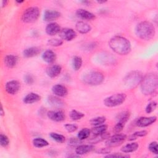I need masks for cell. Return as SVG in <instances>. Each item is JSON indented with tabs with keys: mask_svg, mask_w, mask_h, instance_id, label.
Returning <instances> with one entry per match:
<instances>
[{
	"mask_svg": "<svg viewBox=\"0 0 158 158\" xmlns=\"http://www.w3.org/2000/svg\"><path fill=\"white\" fill-rule=\"evenodd\" d=\"M109 45L115 52L120 55H126L131 51L130 42L121 36L112 37L109 42Z\"/></svg>",
	"mask_w": 158,
	"mask_h": 158,
	"instance_id": "1",
	"label": "cell"
},
{
	"mask_svg": "<svg viewBox=\"0 0 158 158\" xmlns=\"http://www.w3.org/2000/svg\"><path fill=\"white\" fill-rule=\"evenodd\" d=\"M157 75L154 73L146 75L141 81V90L144 94H152L157 88Z\"/></svg>",
	"mask_w": 158,
	"mask_h": 158,
	"instance_id": "2",
	"label": "cell"
},
{
	"mask_svg": "<svg viewBox=\"0 0 158 158\" xmlns=\"http://www.w3.org/2000/svg\"><path fill=\"white\" fill-rule=\"evenodd\" d=\"M136 33L137 36L140 38L149 40L154 37L156 31L154 25L151 22L143 21L137 25Z\"/></svg>",
	"mask_w": 158,
	"mask_h": 158,
	"instance_id": "3",
	"label": "cell"
},
{
	"mask_svg": "<svg viewBox=\"0 0 158 158\" xmlns=\"http://www.w3.org/2000/svg\"><path fill=\"white\" fill-rule=\"evenodd\" d=\"M83 81L89 85H98L104 81V76L99 72L91 71L83 75Z\"/></svg>",
	"mask_w": 158,
	"mask_h": 158,
	"instance_id": "4",
	"label": "cell"
},
{
	"mask_svg": "<svg viewBox=\"0 0 158 158\" xmlns=\"http://www.w3.org/2000/svg\"><path fill=\"white\" fill-rule=\"evenodd\" d=\"M40 9L37 7H30L25 10L22 14V20L25 23H33L37 20L40 16Z\"/></svg>",
	"mask_w": 158,
	"mask_h": 158,
	"instance_id": "5",
	"label": "cell"
},
{
	"mask_svg": "<svg viewBox=\"0 0 158 158\" xmlns=\"http://www.w3.org/2000/svg\"><path fill=\"white\" fill-rule=\"evenodd\" d=\"M143 75L138 71H133L129 73L124 79L125 85L128 88H134L141 83L143 79Z\"/></svg>",
	"mask_w": 158,
	"mask_h": 158,
	"instance_id": "6",
	"label": "cell"
},
{
	"mask_svg": "<svg viewBox=\"0 0 158 158\" xmlns=\"http://www.w3.org/2000/svg\"><path fill=\"white\" fill-rule=\"evenodd\" d=\"M126 97L124 93H117L106 98L104 100V104L109 107H115L122 104L126 99Z\"/></svg>",
	"mask_w": 158,
	"mask_h": 158,
	"instance_id": "7",
	"label": "cell"
},
{
	"mask_svg": "<svg viewBox=\"0 0 158 158\" xmlns=\"http://www.w3.org/2000/svg\"><path fill=\"white\" fill-rule=\"evenodd\" d=\"M126 135L123 134L116 133L115 135L109 137L106 141V145L108 148L115 147L120 145L125 140Z\"/></svg>",
	"mask_w": 158,
	"mask_h": 158,
	"instance_id": "8",
	"label": "cell"
},
{
	"mask_svg": "<svg viewBox=\"0 0 158 158\" xmlns=\"http://www.w3.org/2000/svg\"><path fill=\"white\" fill-rule=\"evenodd\" d=\"M59 35L62 40L65 41H71L76 37L77 33L72 28H65L60 30L59 32Z\"/></svg>",
	"mask_w": 158,
	"mask_h": 158,
	"instance_id": "9",
	"label": "cell"
},
{
	"mask_svg": "<svg viewBox=\"0 0 158 158\" xmlns=\"http://www.w3.org/2000/svg\"><path fill=\"white\" fill-rule=\"evenodd\" d=\"M20 83L17 80H10L6 83L5 89L10 94H16L20 89Z\"/></svg>",
	"mask_w": 158,
	"mask_h": 158,
	"instance_id": "10",
	"label": "cell"
},
{
	"mask_svg": "<svg viewBox=\"0 0 158 158\" xmlns=\"http://www.w3.org/2000/svg\"><path fill=\"white\" fill-rule=\"evenodd\" d=\"M157 120L156 116L152 117H139L136 121V125L139 127H148L154 123Z\"/></svg>",
	"mask_w": 158,
	"mask_h": 158,
	"instance_id": "11",
	"label": "cell"
},
{
	"mask_svg": "<svg viewBox=\"0 0 158 158\" xmlns=\"http://www.w3.org/2000/svg\"><path fill=\"white\" fill-rule=\"evenodd\" d=\"M48 118L54 122H62L65 120L64 113L61 110H50L48 112Z\"/></svg>",
	"mask_w": 158,
	"mask_h": 158,
	"instance_id": "12",
	"label": "cell"
},
{
	"mask_svg": "<svg viewBox=\"0 0 158 158\" xmlns=\"http://www.w3.org/2000/svg\"><path fill=\"white\" fill-rule=\"evenodd\" d=\"M62 71V67L59 65L52 64L49 65L46 69V73L51 78L57 77Z\"/></svg>",
	"mask_w": 158,
	"mask_h": 158,
	"instance_id": "13",
	"label": "cell"
},
{
	"mask_svg": "<svg viewBox=\"0 0 158 158\" xmlns=\"http://www.w3.org/2000/svg\"><path fill=\"white\" fill-rule=\"evenodd\" d=\"M76 15L78 17L83 20H91L96 18V16L94 14L85 10L83 9H79L76 11Z\"/></svg>",
	"mask_w": 158,
	"mask_h": 158,
	"instance_id": "14",
	"label": "cell"
},
{
	"mask_svg": "<svg viewBox=\"0 0 158 158\" xmlns=\"http://www.w3.org/2000/svg\"><path fill=\"white\" fill-rule=\"evenodd\" d=\"M60 16V13L55 10H46L44 13V20L46 22H51Z\"/></svg>",
	"mask_w": 158,
	"mask_h": 158,
	"instance_id": "15",
	"label": "cell"
},
{
	"mask_svg": "<svg viewBox=\"0 0 158 158\" xmlns=\"http://www.w3.org/2000/svg\"><path fill=\"white\" fill-rule=\"evenodd\" d=\"M60 27L58 23L56 22H51L46 27V32L48 35L54 36L60 31Z\"/></svg>",
	"mask_w": 158,
	"mask_h": 158,
	"instance_id": "16",
	"label": "cell"
},
{
	"mask_svg": "<svg viewBox=\"0 0 158 158\" xmlns=\"http://www.w3.org/2000/svg\"><path fill=\"white\" fill-rule=\"evenodd\" d=\"M52 91L54 95L58 97H64L67 94V89L64 85H55L52 88Z\"/></svg>",
	"mask_w": 158,
	"mask_h": 158,
	"instance_id": "17",
	"label": "cell"
},
{
	"mask_svg": "<svg viewBox=\"0 0 158 158\" xmlns=\"http://www.w3.org/2000/svg\"><path fill=\"white\" fill-rule=\"evenodd\" d=\"M42 59L44 62L50 64H52L55 61L56 59V56L54 52H53L52 50L48 49L45 51L42 54Z\"/></svg>",
	"mask_w": 158,
	"mask_h": 158,
	"instance_id": "18",
	"label": "cell"
},
{
	"mask_svg": "<svg viewBox=\"0 0 158 158\" xmlns=\"http://www.w3.org/2000/svg\"><path fill=\"white\" fill-rule=\"evenodd\" d=\"M41 52V49L38 47H30L25 49L23 51V56L25 57H32L38 55Z\"/></svg>",
	"mask_w": 158,
	"mask_h": 158,
	"instance_id": "19",
	"label": "cell"
},
{
	"mask_svg": "<svg viewBox=\"0 0 158 158\" xmlns=\"http://www.w3.org/2000/svg\"><path fill=\"white\" fill-rule=\"evenodd\" d=\"M94 149V146L90 144H81L77 146L75 152L78 155H83L91 152Z\"/></svg>",
	"mask_w": 158,
	"mask_h": 158,
	"instance_id": "20",
	"label": "cell"
},
{
	"mask_svg": "<svg viewBox=\"0 0 158 158\" xmlns=\"http://www.w3.org/2000/svg\"><path fill=\"white\" fill-rule=\"evenodd\" d=\"M4 62L7 67L13 68L16 65L18 62V57L17 56L12 54L7 55L4 59Z\"/></svg>",
	"mask_w": 158,
	"mask_h": 158,
	"instance_id": "21",
	"label": "cell"
},
{
	"mask_svg": "<svg viewBox=\"0 0 158 158\" xmlns=\"http://www.w3.org/2000/svg\"><path fill=\"white\" fill-rule=\"evenodd\" d=\"M75 27H76L77 30L82 34L88 33L91 30V28L89 24H88L87 23L83 22V21L78 22L76 23Z\"/></svg>",
	"mask_w": 158,
	"mask_h": 158,
	"instance_id": "22",
	"label": "cell"
},
{
	"mask_svg": "<svg viewBox=\"0 0 158 158\" xmlns=\"http://www.w3.org/2000/svg\"><path fill=\"white\" fill-rule=\"evenodd\" d=\"M41 97L38 94L35 93H30L24 97L23 101L25 104H32L39 101Z\"/></svg>",
	"mask_w": 158,
	"mask_h": 158,
	"instance_id": "23",
	"label": "cell"
},
{
	"mask_svg": "<svg viewBox=\"0 0 158 158\" xmlns=\"http://www.w3.org/2000/svg\"><path fill=\"white\" fill-rule=\"evenodd\" d=\"M138 148V144L137 143H131L127 144L123 146L121 149V151L124 153H130L135 151Z\"/></svg>",
	"mask_w": 158,
	"mask_h": 158,
	"instance_id": "24",
	"label": "cell"
},
{
	"mask_svg": "<svg viewBox=\"0 0 158 158\" xmlns=\"http://www.w3.org/2000/svg\"><path fill=\"white\" fill-rule=\"evenodd\" d=\"M107 126L105 124L97 125V126H95L94 127H93L91 129V132L93 133V135L94 136L99 135L102 134L104 132H106V130H107Z\"/></svg>",
	"mask_w": 158,
	"mask_h": 158,
	"instance_id": "25",
	"label": "cell"
},
{
	"mask_svg": "<svg viewBox=\"0 0 158 158\" xmlns=\"http://www.w3.org/2000/svg\"><path fill=\"white\" fill-rule=\"evenodd\" d=\"M130 113L128 111H123L120 113H119L116 118L117 120V122L122 123L123 124H125V123L127 122L130 117Z\"/></svg>",
	"mask_w": 158,
	"mask_h": 158,
	"instance_id": "26",
	"label": "cell"
},
{
	"mask_svg": "<svg viewBox=\"0 0 158 158\" xmlns=\"http://www.w3.org/2000/svg\"><path fill=\"white\" fill-rule=\"evenodd\" d=\"M33 144L36 148H43L49 144L48 142L41 138H36L33 140Z\"/></svg>",
	"mask_w": 158,
	"mask_h": 158,
	"instance_id": "27",
	"label": "cell"
},
{
	"mask_svg": "<svg viewBox=\"0 0 158 158\" xmlns=\"http://www.w3.org/2000/svg\"><path fill=\"white\" fill-rule=\"evenodd\" d=\"M48 101L51 106L56 107H60V106H62L63 104L62 101L60 99H59L56 96H50L48 98Z\"/></svg>",
	"mask_w": 158,
	"mask_h": 158,
	"instance_id": "28",
	"label": "cell"
},
{
	"mask_svg": "<svg viewBox=\"0 0 158 158\" xmlns=\"http://www.w3.org/2000/svg\"><path fill=\"white\" fill-rule=\"evenodd\" d=\"M82 65V59L79 56H75L72 59V67L75 70H79Z\"/></svg>",
	"mask_w": 158,
	"mask_h": 158,
	"instance_id": "29",
	"label": "cell"
},
{
	"mask_svg": "<svg viewBox=\"0 0 158 158\" xmlns=\"http://www.w3.org/2000/svg\"><path fill=\"white\" fill-rule=\"evenodd\" d=\"M90 132L91 131L87 128H83L81 129L78 133V135H77V137L80 140H83V139H85L86 138H87L89 135H90Z\"/></svg>",
	"mask_w": 158,
	"mask_h": 158,
	"instance_id": "30",
	"label": "cell"
},
{
	"mask_svg": "<svg viewBox=\"0 0 158 158\" xmlns=\"http://www.w3.org/2000/svg\"><path fill=\"white\" fill-rule=\"evenodd\" d=\"M84 117V114L76 110H72L70 112V117L73 120H78Z\"/></svg>",
	"mask_w": 158,
	"mask_h": 158,
	"instance_id": "31",
	"label": "cell"
},
{
	"mask_svg": "<svg viewBox=\"0 0 158 158\" xmlns=\"http://www.w3.org/2000/svg\"><path fill=\"white\" fill-rule=\"evenodd\" d=\"M106 117H97L95 118H92L90 120V123L91 125H94V126H97V125H102L105 122H106Z\"/></svg>",
	"mask_w": 158,
	"mask_h": 158,
	"instance_id": "32",
	"label": "cell"
},
{
	"mask_svg": "<svg viewBox=\"0 0 158 158\" xmlns=\"http://www.w3.org/2000/svg\"><path fill=\"white\" fill-rule=\"evenodd\" d=\"M50 136L54 141H56L57 143H64L65 140V138L64 135H60V134H58L57 133H50Z\"/></svg>",
	"mask_w": 158,
	"mask_h": 158,
	"instance_id": "33",
	"label": "cell"
},
{
	"mask_svg": "<svg viewBox=\"0 0 158 158\" xmlns=\"http://www.w3.org/2000/svg\"><path fill=\"white\" fill-rule=\"evenodd\" d=\"M49 45H51L52 46H59L62 44L63 41L61 39L58 38H52L48 40V41Z\"/></svg>",
	"mask_w": 158,
	"mask_h": 158,
	"instance_id": "34",
	"label": "cell"
},
{
	"mask_svg": "<svg viewBox=\"0 0 158 158\" xmlns=\"http://www.w3.org/2000/svg\"><path fill=\"white\" fill-rule=\"evenodd\" d=\"M157 107V102L156 101H151L150 102L146 107V112L148 114H150Z\"/></svg>",
	"mask_w": 158,
	"mask_h": 158,
	"instance_id": "35",
	"label": "cell"
},
{
	"mask_svg": "<svg viewBox=\"0 0 158 158\" xmlns=\"http://www.w3.org/2000/svg\"><path fill=\"white\" fill-rule=\"evenodd\" d=\"M148 149L149 151L152 152L153 154H158V149H157V143L156 141L151 142L148 146Z\"/></svg>",
	"mask_w": 158,
	"mask_h": 158,
	"instance_id": "36",
	"label": "cell"
},
{
	"mask_svg": "<svg viewBox=\"0 0 158 158\" xmlns=\"http://www.w3.org/2000/svg\"><path fill=\"white\" fill-rule=\"evenodd\" d=\"M9 143V138L7 136L3 134H1L0 135V144L2 147H6L8 146Z\"/></svg>",
	"mask_w": 158,
	"mask_h": 158,
	"instance_id": "37",
	"label": "cell"
},
{
	"mask_svg": "<svg viewBox=\"0 0 158 158\" xmlns=\"http://www.w3.org/2000/svg\"><path fill=\"white\" fill-rule=\"evenodd\" d=\"M64 127H65V130L69 132H73V131H76L78 128V127H77V125H75V124H70V123L65 124L64 125Z\"/></svg>",
	"mask_w": 158,
	"mask_h": 158,
	"instance_id": "38",
	"label": "cell"
},
{
	"mask_svg": "<svg viewBox=\"0 0 158 158\" xmlns=\"http://www.w3.org/2000/svg\"><path fill=\"white\" fill-rule=\"evenodd\" d=\"M125 124L122 123H120V122H117V123L115 125L114 128V131L115 133H119L123 128Z\"/></svg>",
	"mask_w": 158,
	"mask_h": 158,
	"instance_id": "39",
	"label": "cell"
},
{
	"mask_svg": "<svg viewBox=\"0 0 158 158\" xmlns=\"http://www.w3.org/2000/svg\"><path fill=\"white\" fill-rule=\"evenodd\" d=\"M80 139L78 138H71L69 141V143L70 146H78V143H80Z\"/></svg>",
	"mask_w": 158,
	"mask_h": 158,
	"instance_id": "40",
	"label": "cell"
},
{
	"mask_svg": "<svg viewBox=\"0 0 158 158\" xmlns=\"http://www.w3.org/2000/svg\"><path fill=\"white\" fill-rule=\"evenodd\" d=\"M129 156L128 155H125V154H117V153H115V154H109L107 156H106V157H128Z\"/></svg>",
	"mask_w": 158,
	"mask_h": 158,
	"instance_id": "41",
	"label": "cell"
},
{
	"mask_svg": "<svg viewBox=\"0 0 158 158\" xmlns=\"http://www.w3.org/2000/svg\"><path fill=\"white\" fill-rule=\"evenodd\" d=\"M25 81L28 84V85H31L33 83L34 80H33V77L31 75H27L25 77V79H24Z\"/></svg>",
	"mask_w": 158,
	"mask_h": 158,
	"instance_id": "42",
	"label": "cell"
},
{
	"mask_svg": "<svg viewBox=\"0 0 158 158\" xmlns=\"http://www.w3.org/2000/svg\"><path fill=\"white\" fill-rule=\"evenodd\" d=\"M148 132L146 130H140L138 131H136L134 133V135L136 136V137H143L145 136L146 135H147Z\"/></svg>",
	"mask_w": 158,
	"mask_h": 158,
	"instance_id": "43",
	"label": "cell"
},
{
	"mask_svg": "<svg viewBox=\"0 0 158 158\" xmlns=\"http://www.w3.org/2000/svg\"><path fill=\"white\" fill-rule=\"evenodd\" d=\"M7 3H8V1H2V7L6 6Z\"/></svg>",
	"mask_w": 158,
	"mask_h": 158,
	"instance_id": "44",
	"label": "cell"
},
{
	"mask_svg": "<svg viewBox=\"0 0 158 158\" xmlns=\"http://www.w3.org/2000/svg\"><path fill=\"white\" fill-rule=\"evenodd\" d=\"M4 111H3V109H2V107L1 106V116H2L3 115H4Z\"/></svg>",
	"mask_w": 158,
	"mask_h": 158,
	"instance_id": "45",
	"label": "cell"
},
{
	"mask_svg": "<svg viewBox=\"0 0 158 158\" xmlns=\"http://www.w3.org/2000/svg\"><path fill=\"white\" fill-rule=\"evenodd\" d=\"M17 3H19V4H20V3H22V2H23V1H16Z\"/></svg>",
	"mask_w": 158,
	"mask_h": 158,
	"instance_id": "46",
	"label": "cell"
},
{
	"mask_svg": "<svg viewBox=\"0 0 158 158\" xmlns=\"http://www.w3.org/2000/svg\"><path fill=\"white\" fill-rule=\"evenodd\" d=\"M97 2H98V3H100V4H101V3H104V2H106V1H97Z\"/></svg>",
	"mask_w": 158,
	"mask_h": 158,
	"instance_id": "47",
	"label": "cell"
}]
</instances>
